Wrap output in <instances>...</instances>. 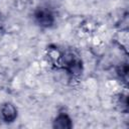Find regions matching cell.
Instances as JSON below:
<instances>
[{
  "mask_svg": "<svg viewBox=\"0 0 129 129\" xmlns=\"http://www.w3.org/2000/svg\"><path fill=\"white\" fill-rule=\"evenodd\" d=\"M118 75L120 76L121 79H123L125 82L127 81V75H128V67L127 64H123L118 69Z\"/></svg>",
  "mask_w": 129,
  "mask_h": 129,
  "instance_id": "obj_5",
  "label": "cell"
},
{
  "mask_svg": "<svg viewBox=\"0 0 129 129\" xmlns=\"http://www.w3.org/2000/svg\"><path fill=\"white\" fill-rule=\"evenodd\" d=\"M61 62L63 69L68 72V74L72 76H78L82 73L83 64L81 58L74 51H67L61 56Z\"/></svg>",
  "mask_w": 129,
  "mask_h": 129,
  "instance_id": "obj_1",
  "label": "cell"
},
{
  "mask_svg": "<svg viewBox=\"0 0 129 129\" xmlns=\"http://www.w3.org/2000/svg\"><path fill=\"white\" fill-rule=\"evenodd\" d=\"M73 127L71 118L66 113H59L53 121V128L58 129H70Z\"/></svg>",
  "mask_w": 129,
  "mask_h": 129,
  "instance_id": "obj_4",
  "label": "cell"
},
{
  "mask_svg": "<svg viewBox=\"0 0 129 129\" xmlns=\"http://www.w3.org/2000/svg\"><path fill=\"white\" fill-rule=\"evenodd\" d=\"M34 19L35 22L44 28L50 27L52 26V24L54 23V15L53 13L44 7H39L38 9L35 10L34 12Z\"/></svg>",
  "mask_w": 129,
  "mask_h": 129,
  "instance_id": "obj_2",
  "label": "cell"
},
{
  "mask_svg": "<svg viewBox=\"0 0 129 129\" xmlns=\"http://www.w3.org/2000/svg\"><path fill=\"white\" fill-rule=\"evenodd\" d=\"M17 118V109L11 103H4L0 107V119L5 123H11Z\"/></svg>",
  "mask_w": 129,
  "mask_h": 129,
  "instance_id": "obj_3",
  "label": "cell"
}]
</instances>
